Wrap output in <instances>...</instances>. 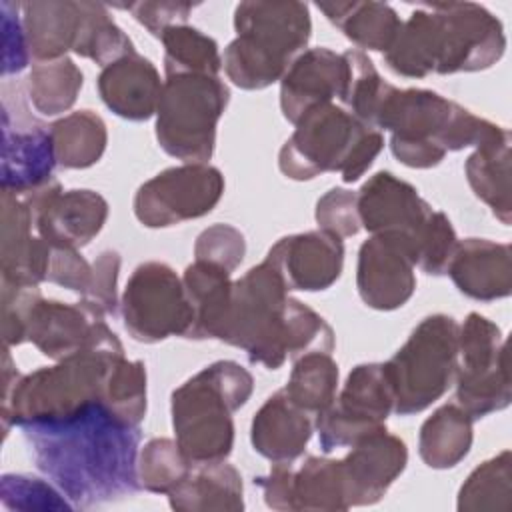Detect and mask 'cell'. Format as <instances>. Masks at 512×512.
I'll list each match as a JSON object with an SVG mask.
<instances>
[{"label":"cell","instance_id":"d4e9b609","mask_svg":"<svg viewBox=\"0 0 512 512\" xmlns=\"http://www.w3.org/2000/svg\"><path fill=\"white\" fill-rule=\"evenodd\" d=\"M162 84L156 66L136 50L104 66L96 80L102 102L116 116L132 122L156 114Z\"/></svg>","mask_w":512,"mask_h":512},{"label":"cell","instance_id":"b9f144b4","mask_svg":"<svg viewBox=\"0 0 512 512\" xmlns=\"http://www.w3.org/2000/svg\"><path fill=\"white\" fill-rule=\"evenodd\" d=\"M458 238L452 222L444 212H432L428 222L422 226L418 236L414 238L416 266L430 274L442 276L448 270V264L454 256Z\"/></svg>","mask_w":512,"mask_h":512},{"label":"cell","instance_id":"ba28073f","mask_svg":"<svg viewBox=\"0 0 512 512\" xmlns=\"http://www.w3.org/2000/svg\"><path fill=\"white\" fill-rule=\"evenodd\" d=\"M458 328L460 324L448 314L426 316L382 364L394 396V414H418L452 386L458 366Z\"/></svg>","mask_w":512,"mask_h":512},{"label":"cell","instance_id":"d590c367","mask_svg":"<svg viewBox=\"0 0 512 512\" xmlns=\"http://www.w3.org/2000/svg\"><path fill=\"white\" fill-rule=\"evenodd\" d=\"M338 376V364L330 352H308L294 360L284 392L310 416H318L334 402Z\"/></svg>","mask_w":512,"mask_h":512},{"label":"cell","instance_id":"f6af8a7d","mask_svg":"<svg viewBox=\"0 0 512 512\" xmlns=\"http://www.w3.org/2000/svg\"><path fill=\"white\" fill-rule=\"evenodd\" d=\"M118 272L120 254L116 250H104L92 264V278L88 290L82 294V302L98 316H114L118 308Z\"/></svg>","mask_w":512,"mask_h":512},{"label":"cell","instance_id":"f35d334b","mask_svg":"<svg viewBox=\"0 0 512 512\" xmlns=\"http://www.w3.org/2000/svg\"><path fill=\"white\" fill-rule=\"evenodd\" d=\"M80 30L74 52L82 58L108 66L134 52L132 40L112 20L108 8L98 2H80Z\"/></svg>","mask_w":512,"mask_h":512},{"label":"cell","instance_id":"f546056e","mask_svg":"<svg viewBox=\"0 0 512 512\" xmlns=\"http://www.w3.org/2000/svg\"><path fill=\"white\" fill-rule=\"evenodd\" d=\"M316 8L358 48L386 52L396 40L402 20L386 2H318Z\"/></svg>","mask_w":512,"mask_h":512},{"label":"cell","instance_id":"2e32d148","mask_svg":"<svg viewBox=\"0 0 512 512\" xmlns=\"http://www.w3.org/2000/svg\"><path fill=\"white\" fill-rule=\"evenodd\" d=\"M2 158L0 184L2 192L26 196L54 176L56 152L50 126L32 118L26 106L12 102L2 92Z\"/></svg>","mask_w":512,"mask_h":512},{"label":"cell","instance_id":"74e56055","mask_svg":"<svg viewBox=\"0 0 512 512\" xmlns=\"http://www.w3.org/2000/svg\"><path fill=\"white\" fill-rule=\"evenodd\" d=\"M164 44V72L168 76L206 74L218 76L222 56L218 44L208 34L188 24L172 26L160 36Z\"/></svg>","mask_w":512,"mask_h":512},{"label":"cell","instance_id":"3957f363","mask_svg":"<svg viewBox=\"0 0 512 512\" xmlns=\"http://www.w3.org/2000/svg\"><path fill=\"white\" fill-rule=\"evenodd\" d=\"M124 356V346L106 322L78 352L20 376L12 392L2 398V432L64 424L100 402H106V382L112 366Z\"/></svg>","mask_w":512,"mask_h":512},{"label":"cell","instance_id":"7c38bea8","mask_svg":"<svg viewBox=\"0 0 512 512\" xmlns=\"http://www.w3.org/2000/svg\"><path fill=\"white\" fill-rule=\"evenodd\" d=\"M432 18L434 74L478 72L494 66L506 48L502 22L476 2L426 4Z\"/></svg>","mask_w":512,"mask_h":512},{"label":"cell","instance_id":"7bdbcfd3","mask_svg":"<svg viewBox=\"0 0 512 512\" xmlns=\"http://www.w3.org/2000/svg\"><path fill=\"white\" fill-rule=\"evenodd\" d=\"M0 500L8 510H74L56 486L26 474H4L0 480Z\"/></svg>","mask_w":512,"mask_h":512},{"label":"cell","instance_id":"52a82bcc","mask_svg":"<svg viewBox=\"0 0 512 512\" xmlns=\"http://www.w3.org/2000/svg\"><path fill=\"white\" fill-rule=\"evenodd\" d=\"M278 154L280 172L290 180H312L338 172L342 182H356L384 148L380 130L366 126L334 102L308 110Z\"/></svg>","mask_w":512,"mask_h":512},{"label":"cell","instance_id":"d6986e66","mask_svg":"<svg viewBox=\"0 0 512 512\" xmlns=\"http://www.w3.org/2000/svg\"><path fill=\"white\" fill-rule=\"evenodd\" d=\"M264 260L276 268L288 292H318L340 278L344 244L340 236L318 228L280 238Z\"/></svg>","mask_w":512,"mask_h":512},{"label":"cell","instance_id":"e0dca14e","mask_svg":"<svg viewBox=\"0 0 512 512\" xmlns=\"http://www.w3.org/2000/svg\"><path fill=\"white\" fill-rule=\"evenodd\" d=\"M20 198L28 202L34 228L50 248L88 246L108 218V202L102 194L88 188L62 190L56 178Z\"/></svg>","mask_w":512,"mask_h":512},{"label":"cell","instance_id":"ffe728a7","mask_svg":"<svg viewBox=\"0 0 512 512\" xmlns=\"http://www.w3.org/2000/svg\"><path fill=\"white\" fill-rule=\"evenodd\" d=\"M356 196L358 216L364 230L370 234H404L412 244L434 212L412 184L400 180L388 170H380L370 176Z\"/></svg>","mask_w":512,"mask_h":512},{"label":"cell","instance_id":"9a60e30c","mask_svg":"<svg viewBox=\"0 0 512 512\" xmlns=\"http://www.w3.org/2000/svg\"><path fill=\"white\" fill-rule=\"evenodd\" d=\"M224 176L208 162H184L146 180L134 196V214L146 228H168L214 210Z\"/></svg>","mask_w":512,"mask_h":512},{"label":"cell","instance_id":"4316f807","mask_svg":"<svg viewBox=\"0 0 512 512\" xmlns=\"http://www.w3.org/2000/svg\"><path fill=\"white\" fill-rule=\"evenodd\" d=\"M168 502L178 512H238L244 508L242 476L226 460L194 464Z\"/></svg>","mask_w":512,"mask_h":512},{"label":"cell","instance_id":"603a6c76","mask_svg":"<svg viewBox=\"0 0 512 512\" xmlns=\"http://www.w3.org/2000/svg\"><path fill=\"white\" fill-rule=\"evenodd\" d=\"M346 82V60L330 48L304 50L280 80L282 116L296 124L308 110L340 98Z\"/></svg>","mask_w":512,"mask_h":512},{"label":"cell","instance_id":"4fadbf2b","mask_svg":"<svg viewBox=\"0 0 512 512\" xmlns=\"http://www.w3.org/2000/svg\"><path fill=\"white\" fill-rule=\"evenodd\" d=\"M120 306L124 328L136 342L156 344L170 336L186 338L192 326V308L182 278L158 260L134 268Z\"/></svg>","mask_w":512,"mask_h":512},{"label":"cell","instance_id":"8992f818","mask_svg":"<svg viewBox=\"0 0 512 512\" xmlns=\"http://www.w3.org/2000/svg\"><path fill=\"white\" fill-rule=\"evenodd\" d=\"M254 390L252 374L234 360H218L180 384L170 398L172 428L194 462L226 460L234 446L232 414Z\"/></svg>","mask_w":512,"mask_h":512},{"label":"cell","instance_id":"7a4b0ae2","mask_svg":"<svg viewBox=\"0 0 512 512\" xmlns=\"http://www.w3.org/2000/svg\"><path fill=\"white\" fill-rule=\"evenodd\" d=\"M218 340L242 348L252 364L278 370L288 358L332 352L334 330L310 306L290 298L276 268L264 260L232 282Z\"/></svg>","mask_w":512,"mask_h":512},{"label":"cell","instance_id":"e575fe53","mask_svg":"<svg viewBox=\"0 0 512 512\" xmlns=\"http://www.w3.org/2000/svg\"><path fill=\"white\" fill-rule=\"evenodd\" d=\"M84 76L72 58L36 62L26 78V94L42 116L70 110L82 90Z\"/></svg>","mask_w":512,"mask_h":512},{"label":"cell","instance_id":"cb8c5ba5","mask_svg":"<svg viewBox=\"0 0 512 512\" xmlns=\"http://www.w3.org/2000/svg\"><path fill=\"white\" fill-rule=\"evenodd\" d=\"M446 274L468 298L492 302L512 292L510 244L488 238L458 240Z\"/></svg>","mask_w":512,"mask_h":512},{"label":"cell","instance_id":"5bb4252c","mask_svg":"<svg viewBox=\"0 0 512 512\" xmlns=\"http://www.w3.org/2000/svg\"><path fill=\"white\" fill-rule=\"evenodd\" d=\"M392 412L394 396L384 366L378 362L354 366L334 402L316 416L320 450L328 454L336 448H352L386 430Z\"/></svg>","mask_w":512,"mask_h":512},{"label":"cell","instance_id":"4dcf8cb0","mask_svg":"<svg viewBox=\"0 0 512 512\" xmlns=\"http://www.w3.org/2000/svg\"><path fill=\"white\" fill-rule=\"evenodd\" d=\"M472 416L458 404L436 408L420 426L418 454L428 468L448 470L460 464L474 440Z\"/></svg>","mask_w":512,"mask_h":512},{"label":"cell","instance_id":"484cf974","mask_svg":"<svg viewBox=\"0 0 512 512\" xmlns=\"http://www.w3.org/2000/svg\"><path fill=\"white\" fill-rule=\"evenodd\" d=\"M310 414L282 390L274 392L254 414L250 426L252 448L270 462H294L312 438Z\"/></svg>","mask_w":512,"mask_h":512},{"label":"cell","instance_id":"bcb514c9","mask_svg":"<svg viewBox=\"0 0 512 512\" xmlns=\"http://www.w3.org/2000/svg\"><path fill=\"white\" fill-rule=\"evenodd\" d=\"M314 216L318 228L340 238L354 236L362 228L358 216V196L346 188H330L322 198H318Z\"/></svg>","mask_w":512,"mask_h":512},{"label":"cell","instance_id":"8d00e7d4","mask_svg":"<svg viewBox=\"0 0 512 512\" xmlns=\"http://www.w3.org/2000/svg\"><path fill=\"white\" fill-rule=\"evenodd\" d=\"M510 464V450H502L476 466L460 486L456 508L460 512H508L512 508Z\"/></svg>","mask_w":512,"mask_h":512},{"label":"cell","instance_id":"ab89813d","mask_svg":"<svg viewBox=\"0 0 512 512\" xmlns=\"http://www.w3.org/2000/svg\"><path fill=\"white\" fill-rule=\"evenodd\" d=\"M194 462L182 452L176 440L152 438L138 456L140 486L154 494H170L190 474Z\"/></svg>","mask_w":512,"mask_h":512},{"label":"cell","instance_id":"9c48e42d","mask_svg":"<svg viewBox=\"0 0 512 512\" xmlns=\"http://www.w3.org/2000/svg\"><path fill=\"white\" fill-rule=\"evenodd\" d=\"M228 102L230 90L218 76H168L154 114L160 148L184 162H208Z\"/></svg>","mask_w":512,"mask_h":512},{"label":"cell","instance_id":"1f68e13d","mask_svg":"<svg viewBox=\"0 0 512 512\" xmlns=\"http://www.w3.org/2000/svg\"><path fill=\"white\" fill-rule=\"evenodd\" d=\"M464 172L476 198H480L504 226H510V134L474 148L464 164Z\"/></svg>","mask_w":512,"mask_h":512},{"label":"cell","instance_id":"f1b7e54d","mask_svg":"<svg viewBox=\"0 0 512 512\" xmlns=\"http://www.w3.org/2000/svg\"><path fill=\"white\" fill-rule=\"evenodd\" d=\"M182 282L192 308V326L186 338L218 340L232 296L230 272L218 264L194 260L186 266Z\"/></svg>","mask_w":512,"mask_h":512},{"label":"cell","instance_id":"836d02e7","mask_svg":"<svg viewBox=\"0 0 512 512\" xmlns=\"http://www.w3.org/2000/svg\"><path fill=\"white\" fill-rule=\"evenodd\" d=\"M292 510H348L340 460L306 456L300 468H294Z\"/></svg>","mask_w":512,"mask_h":512},{"label":"cell","instance_id":"30bf717a","mask_svg":"<svg viewBox=\"0 0 512 512\" xmlns=\"http://www.w3.org/2000/svg\"><path fill=\"white\" fill-rule=\"evenodd\" d=\"M2 286V342L18 346L32 342L44 356L62 360L88 344L106 318L90 310L82 300L66 304L46 300L38 286Z\"/></svg>","mask_w":512,"mask_h":512},{"label":"cell","instance_id":"7dc6e473","mask_svg":"<svg viewBox=\"0 0 512 512\" xmlns=\"http://www.w3.org/2000/svg\"><path fill=\"white\" fill-rule=\"evenodd\" d=\"M22 6L10 0L0 2V16H2V76L18 74L28 66L30 48L26 40L24 22L20 20L18 12Z\"/></svg>","mask_w":512,"mask_h":512},{"label":"cell","instance_id":"277c9868","mask_svg":"<svg viewBox=\"0 0 512 512\" xmlns=\"http://www.w3.org/2000/svg\"><path fill=\"white\" fill-rule=\"evenodd\" d=\"M372 128L390 132V150L404 166L434 168L448 152L478 148L510 134L458 102L424 88L388 86Z\"/></svg>","mask_w":512,"mask_h":512},{"label":"cell","instance_id":"8fae6325","mask_svg":"<svg viewBox=\"0 0 512 512\" xmlns=\"http://www.w3.org/2000/svg\"><path fill=\"white\" fill-rule=\"evenodd\" d=\"M456 404L472 420L508 408L512 384L502 330L478 312H470L458 328Z\"/></svg>","mask_w":512,"mask_h":512},{"label":"cell","instance_id":"83f0119b","mask_svg":"<svg viewBox=\"0 0 512 512\" xmlns=\"http://www.w3.org/2000/svg\"><path fill=\"white\" fill-rule=\"evenodd\" d=\"M22 22L30 56L36 62L64 58L68 50L74 52L80 30V2L48 0L22 2Z\"/></svg>","mask_w":512,"mask_h":512},{"label":"cell","instance_id":"5b68a950","mask_svg":"<svg viewBox=\"0 0 512 512\" xmlns=\"http://www.w3.org/2000/svg\"><path fill=\"white\" fill-rule=\"evenodd\" d=\"M236 38L222 56L226 76L244 90H262L282 80L304 52L312 20L304 2L248 0L234 10Z\"/></svg>","mask_w":512,"mask_h":512},{"label":"cell","instance_id":"f907efd6","mask_svg":"<svg viewBox=\"0 0 512 512\" xmlns=\"http://www.w3.org/2000/svg\"><path fill=\"white\" fill-rule=\"evenodd\" d=\"M292 480V462H272V468L266 476L254 478V486L262 490L268 508L288 512L292 510Z\"/></svg>","mask_w":512,"mask_h":512},{"label":"cell","instance_id":"60d3db41","mask_svg":"<svg viewBox=\"0 0 512 512\" xmlns=\"http://www.w3.org/2000/svg\"><path fill=\"white\" fill-rule=\"evenodd\" d=\"M106 404L132 426L146 416V366L142 360L122 356L110 370L106 382Z\"/></svg>","mask_w":512,"mask_h":512},{"label":"cell","instance_id":"6da1fadb","mask_svg":"<svg viewBox=\"0 0 512 512\" xmlns=\"http://www.w3.org/2000/svg\"><path fill=\"white\" fill-rule=\"evenodd\" d=\"M36 468L74 508H94L136 494L140 426L100 402L56 426L22 430Z\"/></svg>","mask_w":512,"mask_h":512},{"label":"cell","instance_id":"7402d4cb","mask_svg":"<svg viewBox=\"0 0 512 512\" xmlns=\"http://www.w3.org/2000/svg\"><path fill=\"white\" fill-rule=\"evenodd\" d=\"M0 274L4 284L38 286L48 276L50 246L32 236L34 214L28 202L16 194L2 192L0 196Z\"/></svg>","mask_w":512,"mask_h":512},{"label":"cell","instance_id":"44dd1931","mask_svg":"<svg viewBox=\"0 0 512 512\" xmlns=\"http://www.w3.org/2000/svg\"><path fill=\"white\" fill-rule=\"evenodd\" d=\"M406 462L408 448L404 440L388 430L354 444L340 460L348 508L380 502L392 482L404 472Z\"/></svg>","mask_w":512,"mask_h":512},{"label":"cell","instance_id":"d6a6232c","mask_svg":"<svg viewBox=\"0 0 512 512\" xmlns=\"http://www.w3.org/2000/svg\"><path fill=\"white\" fill-rule=\"evenodd\" d=\"M56 162L68 170L94 166L108 144L104 120L92 110L72 112L50 124Z\"/></svg>","mask_w":512,"mask_h":512},{"label":"cell","instance_id":"ee69618b","mask_svg":"<svg viewBox=\"0 0 512 512\" xmlns=\"http://www.w3.org/2000/svg\"><path fill=\"white\" fill-rule=\"evenodd\" d=\"M246 254L244 234L230 224H212L202 230L194 244L196 260L212 262L234 272Z\"/></svg>","mask_w":512,"mask_h":512},{"label":"cell","instance_id":"681fc988","mask_svg":"<svg viewBox=\"0 0 512 512\" xmlns=\"http://www.w3.org/2000/svg\"><path fill=\"white\" fill-rule=\"evenodd\" d=\"M92 278V264L74 248H50V264L46 280L78 292L80 296L88 290Z\"/></svg>","mask_w":512,"mask_h":512},{"label":"cell","instance_id":"ac0fdd59","mask_svg":"<svg viewBox=\"0 0 512 512\" xmlns=\"http://www.w3.org/2000/svg\"><path fill=\"white\" fill-rule=\"evenodd\" d=\"M416 252L408 236L396 232L372 234L358 250L356 288L362 302L374 310H396L416 290Z\"/></svg>","mask_w":512,"mask_h":512},{"label":"cell","instance_id":"c3c4849f","mask_svg":"<svg viewBox=\"0 0 512 512\" xmlns=\"http://www.w3.org/2000/svg\"><path fill=\"white\" fill-rule=\"evenodd\" d=\"M152 36L160 38L168 28L186 24L196 4L190 2H132L122 4Z\"/></svg>","mask_w":512,"mask_h":512}]
</instances>
